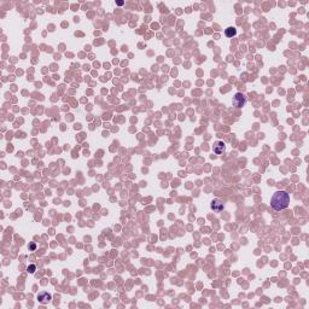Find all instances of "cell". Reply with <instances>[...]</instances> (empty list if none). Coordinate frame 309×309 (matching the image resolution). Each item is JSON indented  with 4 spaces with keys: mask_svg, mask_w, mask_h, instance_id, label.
<instances>
[{
    "mask_svg": "<svg viewBox=\"0 0 309 309\" xmlns=\"http://www.w3.org/2000/svg\"><path fill=\"white\" fill-rule=\"evenodd\" d=\"M51 298L52 296L48 293V292H40L39 295H38V299H39V302L40 303H47V302H50L51 301Z\"/></svg>",
    "mask_w": 309,
    "mask_h": 309,
    "instance_id": "277c9868",
    "label": "cell"
},
{
    "mask_svg": "<svg viewBox=\"0 0 309 309\" xmlns=\"http://www.w3.org/2000/svg\"><path fill=\"white\" fill-rule=\"evenodd\" d=\"M116 4H117L119 6H122V5H123V1H116Z\"/></svg>",
    "mask_w": 309,
    "mask_h": 309,
    "instance_id": "9c48e42d",
    "label": "cell"
},
{
    "mask_svg": "<svg viewBox=\"0 0 309 309\" xmlns=\"http://www.w3.org/2000/svg\"><path fill=\"white\" fill-rule=\"evenodd\" d=\"M27 271L29 272V273H34L35 271H36V266L35 265H30L28 266V268H27Z\"/></svg>",
    "mask_w": 309,
    "mask_h": 309,
    "instance_id": "52a82bcc",
    "label": "cell"
},
{
    "mask_svg": "<svg viewBox=\"0 0 309 309\" xmlns=\"http://www.w3.org/2000/svg\"><path fill=\"white\" fill-rule=\"evenodd\" d=\"M290 204V196L286 191H276L271 199V207L276 211L286 209Z\"/></svg>",
    "mask_w": 309,
    "mask_h": 309,
    "instance_id": "6da1fadb",
    "label": "cell"
},
{
    "mask_svg": "<svg viewBox=\"0 0 309 309\" xmlns=\"http://www.w3.org/2000/svg\"><path fill=\"white\" fill-rule=\"evenodd\" d=\"M245 103H246V98H245V96H244L243 93H237L234 96L233 104H234L235 108H242V106L245 105Z\"/></svg>",
    "mask_w": 309,
    "mask_h": 309,
    "instance_id": "7a4b0ae2",
    "label": "cell"
},
{
    "mask_svg": "<svg viewBox=\"0 0 309 309\" xmlns=\"http://www.w3.org/2000/svg\"><path fill=\"white\" fill-rule=\"evenodd\" d=\"M211 208H213L214 211L219 213V211H221V210L223 209V204H222V202L219 200V199H214L213 203H211Z\"/></svg>",
    "mask_w": 309,
    "mask_h": 309,
    "instance_id": "5b68a950",
    "label": "cell"
},
{
    "mask_svg": "<svg viewBox=\"0 0 309 309\" xmlns=\"http://www.w3.org/2000/svg\"><path fill=\"white\" fill-rule=\"evenodd\" d=\"M225 149H226V146H225V143H222V141H216L214 145V152L216 154H222L225 152Z\"/></svg>",
    "mask_w": 309,
    "mask_h": 309,
    "instance_id": "3957f363",
    "label": "cell"
},
{
    "mask_svg": "<svg viewBox=\"0 0 309 309\" xmlns=\"http://www.w3.org/2000/svg\"><path fill=\"white\" fill-rule=\"evenodd\" d=\"M235 34H237V29H235L234 27H228V28L225 30V35H226L227 38H233V36H235Z\"/></svg>",
    "mask_w": 309,
    "mask_h": 309,
    "instance_id": "8992f818",
    "label": "cell"
},
{
    "mask_svg": "<svg viewBox=\"0 0 309 309\" xmlns=\"http://www.w3.org/2000/svg\"><path fill=\"white\" fill-rule=\"evenodd\" d=\"M29 248H30L32 250H35V248H36V246H35V244H34V243H32L30 245H29Z\"/></svg>",
    "mask_w": 309,
    "mask_h": 309,
    "instance_id": "ba28073f",
    "label": "cell"
}]
</instances>
